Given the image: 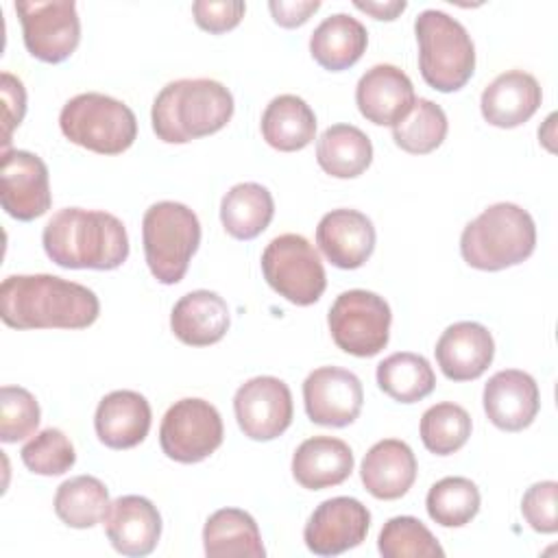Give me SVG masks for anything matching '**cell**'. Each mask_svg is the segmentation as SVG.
<instances>
[{
    "label": "cell",
    "mask_w": 558,
    "mask_h": 558,
    "mask_svg": "<svg viewBox=\"0 0 558 558\" xmlns=\"http://www.w3.org/2000/svg\"><path fill=\"white\" fill-rule=\"evenodd\" d=\"M377 549L384 558H440L445 549L416 517H392L384 523Z\"/></svg>",
    "instance_id": "36"
},
{
    "label": "cell",
    "mask_w": 558,
    "mask_h": 558,
    "mask_svg": "<svg viewBox=\"0 0 558 558\" xmlns=\"http://www.w3.org/2000/svg\"><path fill=\"white\" fill-rule=\"evenodd\" d=\"M41 410L37 399L22 386L0 388V440L17 442L35 434Z\"/></svg>",
    "instance_id": "38"
},
{
    "label": "cell",
    "mask_w": 558,
    "mask_h": 558,
    "mask_svg": "<svg viewBox=\"0 0 558 558\" xmlns=\"http://www.w3.org/2000/svg\"><path fill=\"white\" fill-rule=\"evenodd\" d=\"M366 46L368 33L364 24L347 13L325 17L310 37V52L314 61L329 72H342L355 65Z\"/></svg>",
    "instance_id": "26"
},
{
    "label": "cell",
    "mask_w": 558,
    "mask_h": 558,
    "mask_svg": "<svg viewBox=\"0 0 558 558\" xmlns=\"http://www.w3.org/2000/svg\"><path fill=\"white\" fill-rule=\"evenodd\" d=\"M480 488L469 477H442L432 484L425 508L434 523L462 527L480 512Z\"/></svg>",
    "instance_id": "33"
},
{
    "label": "cell",
    "mask_w": 558,
    "mask_h": 558,
    "mask_svg": "<svg viewBox=\"0 0 558 558\" xmlns=\"http://www.w3.org/2000/svg\"><path fill=\"white\" fill-rule=\"evenodd\" d=\"M353 471L351 447L333 436H312L292 456V475L307 490L342 484Z\"/></svg>",
    "instance_id": "25"
},
{
    "label": "cell",
    "mask_w": 558,
    "mask_h": 558,
    "mask_svg": "<svg viewBox=\"0 0 558 558\" xmlns=\"http://www.w3.org/2000/svg\"><path fill=\"white\" fill-rule=\"evenodd\" d=\"M556 497H558V484L554 480L536 482L525 490L521 499V514L534 532L554 534L558 530Z\"/></svg>",
    "instance_id": "39"
},
{
    "label": "cell",
    "mask_w": 558,
    "mask_h": 558,
    "mask_svg": "<svg viewBox=\"0 0 558 558\" xmlns=\"http://www.w3.org/2000/svg\"><path fill=\"white\" fill-rule=\"evenodd\" d=\"M109 506V490L94 475H76L65 480L54 495L57 517L76 530H87L105 521Z\"/></svg>",
    "instance_id": "32"
},
{
    "label": "cell",
    "mask_w": 558,
    "mask_h": 558,
    "mask_svg": "<svg viewBox=\"0 0 558 558\" xmlns=\"http://www.w3.org/2000/svg\"><path fill=\"white\" fill-rule=\"evenodd\" d=\"M371 525L368 508L355 497H331L310 514L303 541L316 556H338L357 547Z\"/></svg>",
    "instance_id": "15"
},
{
    "label": "cell",
    "mask_w": 558,
    "mask_h": 558,
    "mask_svg": "<svg viewBox=\"0 0 558 558\" xmlns=\"http://www.w3.org/2000/svg\"><path fill=\"white\" fill-rule=\"evenodd\" d=\"M231 92L214 78H179L153 100L150 122L166 144H185L227 126L233 116Z\"/></svg>",
    "instance_id": "3"
},
{
    "label": "cell",
    "mask_w": 558,
    "mask_h": 558,
    "mask_svg": "<svg viewBox=\"0 0 558 558\" xmlns=\"http://www.w3.org/2000/svg\"><path fill=\"white\" fill-rule=\"evenodd\" d=\"M105 532L118 554L148 556L161 536V514L150 499L122 495L105 514Z\"/></svg>",
    "instance_id": "20"
},
{
    "label": "cell",
    "mask_w": 558,
    "mask_h": 558,
    "mask_svg": "<svg viewBox=\"0 0 558 558\" xmlns=\"http://www.w3.org/2000/svg\"><path fill=\"white\" fill-rule=\"evenodd\" d=\"M536 246L532 216L514 203H495L471 220L460 235L462 259L477 270H504L525 262Z\"/></svg>",
    "instance_id": "4"
},
{
    "label": "cell",
    "mask_w": 558,
    "mask_h": 558,
    "mask_svg": "<svg viewBox=\"0 0 558 558\" xmlns=\"http://www.w3.org/2000/svg\"><path fill=\"white\" fill-rule=\"evenodd\" d=\"M59 126L72 144L98 155H120L137 137V120L131 107L98 92L70 98L59 113Z\"/></svg>",
    "instance_id": "7"
},
{
    "label": "cell",
    "mask_w": 558,
    "mask_h": 558,
    "mask_svg": "<svg viewBox=\"0 0 558 558\" xmlns=\"http://www.w3.org/2000/svg\"><path fill=\"white\" fill-rule=\"evenodd\" d=\"M436 362L451 381H471L486 373L495 357L490 331L473 320L449 325L436 342Z\"/></svg>",
    "instance_id": "19"
},
{
    "label": "cell",
    "mask_w": 558,
    "mask_h": 558,
    "mask_svg": "<svg viewBox=\"0 0 558 558\" xmlns=\"http://www.w3.org/2000/svg\"><path fill=\"white\" fill-rule=\"evenodd\" d=\"M203 545L209 558H264L266 549L262 543L255 519L240 508L216 510L203 527Z\"/></svg>",
    "instance_id": "27"
},
{
    "label": "cell",
    "mask_w": 558,
    "mask_h": 558,
    "mask_svg": "<svg viewBox=\"0 0 558 558\" xmlns=\"http://www.w3.org/2000/svg\"><path fill=\"white\" fill-rule=\"evenodd\" d=\"M414 87L403 70L390 63H377L366 70L355 87L360 113L379 126H395L414 107Z\"/></svg>",
    "instance_id": "17"
},
{
    "label": "cell",
    "mask_w": 558,
    "mask_h": 558,
    "mask_svg": "<svg viewBox=\"0 0 558 558\" xmlns=\"http://www.w3.org/2000/svg\"><path fill=\"white\" fill-rule=\"evenodd\" d=\"M98 314L89 288L57 275H11L0 286V318L13 329H85Z\"/></svg>",
    "instance_id": "1"
},
{
    "label": "cell",
    "mask_w": 558,
    "mask_h": 558,
    "mask_svg": "<svg viewBox=\"0 0 558 558\" xmlns=\"http://www.w3.org/2000/svg\"><path fill=\"white\" fill-rule=\"evenodd\" d=\"M20 458L24 466L37 475H63L76 462L74 445L57 427H46L39 434H35L22 447Z\"/></svg>",
    "instance_id": "37"
},
{
    "label": "cell",
    "mask_w": 558,
    "mask_h": 558,
    "mask_svg": "<svg viewBox=\"0 0 558 558\" xmlns=\"http://www.w3.org/2000/svg\"><path fill=\"white\" fill-rule=\"evenodd\" d=\"M447 116L440 105L418 98L410 113L392 126L395 144L410 155H427L447 137Z\"/></svg>",
    "instance_id": "34"
},
{
    "label": "cell",
    "mask_w": 558,
    "mask_h": 558,
    "mask_svg": "<svg viewBox=\"0 0 558 558\" xmlns=\"http://www.w3.org/2000/svg\"><path fill=\"white\" fill-rule=\"evenodd\" d=\"M275 216L272 194L259 183L233 185L220 203V222L235 240L257 238Z\"/></svg>",
    "instance_id": "30"
},
{
    "label": "cell",
    "mask_w": 558,
    "mask_h": 558,
    "mask_svg": "<svg viewBox=\"0 0 558 558\" xmlns=\"http://www.w3.org/2000/svg\"><path fill=\"white\" fill-rule=\"evenodd\" d=\"M26 50L44 63L65 61L81 41V20L72 0L15 2Z\"/></svg>",
    "instance_id": "11"
},
{
    "label": "cell",
    "mask_w": 558,
    "mask_h": 558,
    "mask_svg": "<svg viewBox=\"0 0 558 558\" xmlns=\"http://www.w3.org/2000/svg\"><path fill=\"white\" fill-rule=\"evenodd\" d=\"M316 244L336 268L353 270L373 255L375 227L357 209H331L316 227Z\"/></svg>",
    "instance_id": "18"
},
{
    "label": "cell",
    "mask_w": 558,
    "mask_h": 558,
    "mask_svg": "<svg viewBox=\"0 0 558 558\" xmlns=\"http://www.w3.org/2000/svg\"><path fill=\"white\" fill-rule=\"evenodd\" d=\"M471 427V416L462 405L442 401L423 412L418 429L427 451L436 456H449L466 445Z\"/></svg>",
    "instance_id": "35"
},
{
    "label": "cell",
    "mask_w": 558,
    "mask_h": 558,
    "mask_svg": "<svg viewBox=\"0 0 558 558\" xmlns=\"http://www.w3.org/2000/svg\"><path fill=\"white\" fill-rule=\"evenodd\" d=\"M233 412L244 436L251 440H272L292 423V392L283 379L259 375L235 390Z\"/></svg>",
    "instance_id": "12"
},
{
    "label": "cell",
    "mask_w": 558,
    "mask_h": 558,
    "mask_svg": "<svg viewBox=\"0 0 558 558\" xmlns=\"http://www.w3.org/2000/svg\"><path fill=\"white\" fill-rule=\"evenodd\" d=\"M268 9L272 20L283 28L303 26L312 13L320 9L318 0H270Z\"/></svg>",
    "instance_id": "42"
},
{
    "label": "cell",
    "mask_w": 558,
    "mask_h": 558,
    "mask_svg": "<svg viewBox=\"0 0 558 558\" xmlns=\"http://www.w3.org/2000/svg\"><path fill=\"white\" fill-rule=\"evenodd\" d=\"M418 41V70L438 92L462 89L475 70V46L466 28L445 11L425 9L414 22Z\"/></svg>",
    "instance_id": "5"
},
{
    "label": "cell",
    "mask_w": 558,
    "mask_h": 558,
    "mask_svg": "<svg viewBox=\"0 0 558 558\" xmlns=\"http://www.w3.org/2000/svg\"><path fill=\"white\" fill-rule=\"evenodd\" d=\"M360 477L364 488L375 499H399L416 480L414 451L408 442L397 438L379 440L366 451L360 466Z\"/></svg>",
    "instance_id": "23"
},
{
    "label": "cell",
    "mask_w": 558,
    "mask_h": 558,
    "mask_svg": "<svg viewBox=\"0 0 558 558\" xmlns=\"http://www.w3.org/2000/svg\"><path fill=\"white\" fill-rule=\"evenodd\" d=\"M541 100L543 92L532 74L523 70H508L486 85L480 107L488 124L499 129H514L536 113Z\"/></svg>",
    "instance_id": "22"
},
{
    "label": "cell",
    "mask_w": 558,
    "mask_h": 558,
    "mask_svg": "<svg viewBox=\"0 0 558 558\" xmlns=\"http://www.w3.org/2000/svg\"><path fill=\"white\" fill-rule=\"evenodd\" d=\"M392 312L384 296L368 290H347L336 296L327 325L338 349L355 357L377 355L390 338Z\"/></svg>",
    "instance_id": "9"
},
{
    "label": "cell",
    "mask_w": 558,
    "mask_h": 558,
    "mask_svg": "<svg viewBox=\"0 0 558 558\" xmlns=\"http://www.w3.org/2000/svg\"><path fill=\"white\" fill-rule=\"evenodd\" d=\"M377 386L399 403H416L432 395L436 375L423 355L399 351L377 364Z\"/></svg>",
    "instance_id": "31"
},
{
    "label": "cell",
    "mask_w": 558,
    "mask_h": 558,
    "mask_svg": "<svg viewBox=\"0 0 558 558\" xmlns=\"http://www.w3.org/2000/svg\"><path fill=\"white\" fill-rule=\"evenodd\" d=\"M318 166L336 179H355L373 161L368 135L353 124H333L316 142Z\"/></svg>",
    "instance_id": "29"
},
{
    "label": "cell",
    "mask_w": 558,
    "mask_h": 558,
    "mask_svg": "<svg viewBox=\"0 0 558 558\" xmlns=\"http://www.w3.org/2000/svg\"><path fill=\"white\" fill-rule=\"evenodd\" d=\"M231 316L227 301L211 290L183 294L170 314L172 333L190 347H209L225 338Z\"/></svg>",
    "instance_id": "24"
},
{
    "label": "cell",
    "mask_w": 558,
    "mask_h": 558,
    "mask_svg": "<svg viewBox=\"0 0 558 558\" xmlns=\"http://www.w3.org/2000/svg\"><path fill=\"white\" fill-rule=\"evenodd\" d=\"M482 403L495 427L504 432H521L536 418L541 410V395L530 373L506 368L486 381Z\"/></svg>",
    "instance_id": "16"
},
{
    "label": "cell",
    "mask_w": 558,
    "mask_h": 558,
    "mask_svg": "<svg viewBox=\"0 0 558 558\" xmlns=\"http://www.w3.org/2000/svg\"><path fill=\"white\" fill-rule=\"evenodd\" d=\"M150 403L135 390H113L96 408L94 427L102 445L111 449L137 447L150 429Z\"/></svg>",
    "instance_id": "21"
},
{
    "label": "cell",
    "mask_w": 558,
    "mask_h": 558,
    "mask_svg": "<svg viewBox=\"0 0 558 558\" xmlns=\"http://www.w3.org/2000/svg\"><path fill=\"white\" fill-rule=\"evenodd\" d=\"M142 242L153 277L163 286L179 283L201 244L198 216L183 203L159 201L144 214Z\"/></svg>",
    "instance_id": "6"
},
{
    "label": "cell",
    "mask_w": 558,
    "mask_h": 558,
    "mask_svg": "<svg viewBox=\"0 0 558 558\" xmlns=\"http://www.w3.org/2000/svg\"><path fill=\"white\" fill-rule=\"evenodd\" d=\"M303 403L312 423L323 427H347L362 412V381L347 368L320 366L303 381Z\"/></svg>",
    "instance_id": "14"
},
{
    "label": "cell",
    "mask_w": 558,
    "mask_h": 558,
    "mask_svg": "<svg viewBox=\"0 0 558 558\" xmlns=\"http://www.w3.org/2000/svg\"><path fill=\"white\" fill-rule=\"evenodd\" d=\"M262 135L275 150H301L312 144L316 135V116L312 107L294 94L275 96L262 113Z\"/></svg>",
    "instance_id": "28"
},
{
    "label": "cell",
    "mask_w": 558,
    "mask_h": 558,
    "mask_svg": "<svg viewBox=\"0 0 558 558\" xmlns=\"http://www.w3.org/2000/svg\"><path fill=\"white\" fill-rule=\"evenodd\" d=\"M262 272L268 286L294 305L316 303L327 277L316 248L299 233H281L262 253Z\"/></svg>",
    "instance_id": "8"
},
{
    "label": "cell",
    "mask_w": 558,
    "mask_h": 558,
    "mask_svg": "<svg viewBox=\"0 0 558 558\" xmlns=\"http://www.w3.org/2000/svg\"><path fill=\"white\" fill-rule=\"evenodd\" d=\"M41 244L57 266L74 270H113L129 257L126 227L100 209H59L44 227Z\"/></svg>",
    "instance_id": "2"
},
{
    "label": "cell",
    "mask_w": 558,
    "mask_h": 558,
    "mask_svg": "<svg viewBox=\"0 0 558 558\" xmlns=\"http://www.w3.org/2000/svg\"><path fill=\"white\" fill-rule=\"evenodd\" d=\"M0 81H2L0 92H2V105H4V111H2V122H4L2 148L9 150L11 133H13L15 126H20V122H22V118L26 113V92H24L22 81L15 78L9 72H2Z\"/></svg>",
    "instance_id": "41"
},
{
    "label": "cell",
    "mask_w": 558,
    "mask_h": 558,
    "mask_svg": "<svg viewBox=\"0 0 558 558\" xmlns=\"http://www.w3.org/2000/svg\"><path fill=\"white\" fill-rule=\"evenodd\" d=\"M0 203L11 218L22 222L35 220L50 209V177L41 157L28 150L2 153Z\"/></svg>",
    "instance_id": "13"
},
{
    "label": "cell",
    "mask_w": 558,
    "mask_h": 558,
    "mask_svg": "<svg viewBox=\"0 0 558 558\" xmlns=\"http://www.w3.org/2000/svg\"><path fill=\"white\" fill-rule=\"evenodd\" d=\"M246 4L242 0H196L192 4L194 22L214 35L235 28L244 17Z\"/></svg>",
    "instance_id": "40"
},
{
    "label": "cell",
    "mask_w": 558,
    "mask_h": 558,
    "mask_svg": "<svg viewBox=\"0 0 558 558\" xmlns=\"http://www.w3.org/2000/svg\"><path fill=\"white\" fill-rule=\"evenodd\" d=\"M225 427L220 412L205 399L185 397L174 401L159 427L161 451L181 464L209 458L222 445Z\"/></svg>",
    "instance_id": "10"
},
{
    "label": "cell",
    "mask_w": 558,
    "mask_h": 558,
    "mask_svg": "<svg viewBox=\"0 0 558 558\" xmlns=\"http://www.w3.org/2000/svg\"><path fill=\"white\" fill-rule=\"evenodd\" d=\"M353 4H355V9L373 15L375 20H388V22L395 20L399 13H403L405 7H408L405 0H388V2H368V0L362 2V0H355Z\"/></svg>",
    "instance_id": "43"
}]
</instances>
